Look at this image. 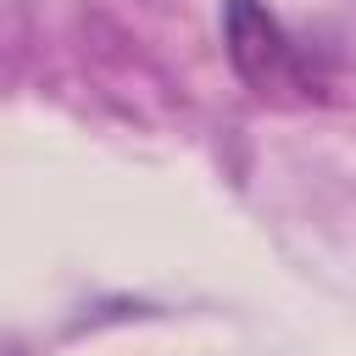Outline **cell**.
Wrapping results in <instances>:
<instances>
[{
  "mask_svg": "<svg viewBox=\"0 0 356 356\" xmlns=\"http://www.w3.org/2000/svg\"><path fill=\"white\" fill-rule=\"evenodd\" d=\"M222 39H228V61H234V72L250 83V95L278 100V106L323 100L328 78L317 72V61L306 56V44H295L289 28H284L261 0H228V11H222Z\"/></svg>",
  "mask_w": 356,
  "mask_h": 356,
  "instance_id": "6da1fadb",
  "label": "cell"
}]
</instances>
